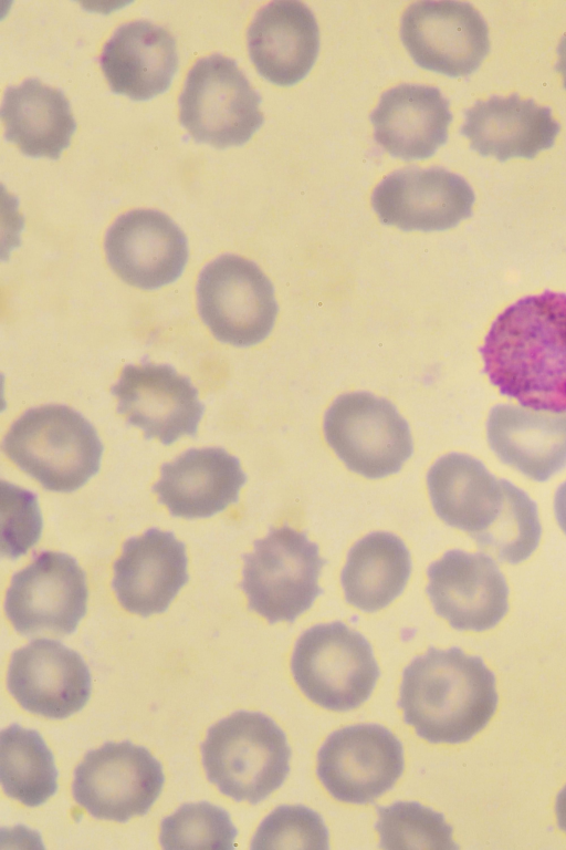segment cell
<instances>
[{"label":"cell","instance_id":"cell-12","mask_svg":"<svg viewBox=\"0 0 566 850\" xmlns=\"http://www.w3.org/2000/svg\"><path fill=\"white\" fill-rule=\"evenodd\" d=\"M403 767L402 744L388 728L358 724L326 738L317 753L316 774L336 800L365 805L390 790Z\"/></svg>","mask_w":566,"mask_h":850},{"label":"cell","instance_id":"cell-25","mask_svg":"<svg viewBox=\"0 0 566 850\" xmlns=\"http://www.w3.org/2000/svg\"><path fill=\"white\" fill-rule=\"evenodd\" d=\"M427 485L437 516L473 539L488 531L503 509V479L467 454L450 453L436 460Z\"/></svg>","mask_w":566,"mask_h":850},{"label":"cell","instance_id":"cell-35","mask_svg":"<svg viewBox=\"0 0 566 850\" xmlns=\"http://www.w3.org/2000/svg\"><path fill=\"white\" fill-rule=\"evenodd\" d=\"M554 511L558 526L566 535V481L556 490L554 498Z\"/></svg>","mask_w":566,"mask_h":850},{"label":"cell","instance_id":"cell-13","mask_svg":"<svg viewBox=\"0 0 566 850\" xmlns=\"http://www.w3.org/2000/svg\"><path fill=\"white\" fill-rule=\"evenodd\" d=\"M400 37L417 65L451 77L476 71L490 51L488 24L468 2L411 4L402 15Z\"/></svg>","mask_w":566,"mask_h":850},{"label":"cell","instance_id":"cell-32","mask_svg":"<svg viewBox=\"0 0 566 850\" xmlns=\"http://www.w3.org/2000/svg\"><path fill=\"white\" fill-rule=\"evenodd\" d=\"M238 830L224 809L208 801L182 805L160 823L159 842L166 850H231Z\"/></svg>","mask_w":566,"mask_h":850},{"label":"cell","instance_id":"cell-6","mask_svg":"<svg viewBox=\"0 0 566 850\" xmlns=\"http://www.w3.org/2000/svg\"><path fill=\"white\" fill-rule=\"evenodd\" d=\"M243 561L240 588L248 608L270 624L293 623L323 593L318 578L326 561L318 546L289 526L271 528Z\"/></svg>","mask_w":566,"mask_h":850},{"label":"cell","instance_id":"cell-2","mask_svg":"<svg viewBox=\"0 0 566 850\" xmlns=\"http://www.w3.org/2000/svg\"><path fill=\"white\" fill-rule=\"evenodd\" d=\"M497 705L495 676L480 656L429 646L403 670L398 707L417 735L460 744L482 730Z\"/></svg>","mask_w":566,"mask_h":850},{"label":"cell","instance_id":"cell-20","mask_svg":"<svg viewBox=\"0 0 566 850\" xmlns=\"http://www.w3.org/2000/svg\"><path fill=\"white\" fill-rule=\"evenodd\" d=\"M245 481L239 459L226 449L191 448L161 466L153 491L174 517L208 518L237 502Z\"/></svg>","mask_w":566,"mask_h":850},{"label":"cell","instance_id":"cell-37","mask_svg":"<svg viewBox=\"0 0 566 850\" xmlns=\"http://www.w3.org/2000/svg\"><path fill=\"white\" fill-rule=\"evenodd\" d=\"M558 61L556 64V70L562 74L563 76V84L566 89V34L562 38L558 48Z\"/></svg>","mask_w":566,"mask_h":850},{"label":"cell","instance_id":"cell-30","mask_svg":"<svg viewBox=\"0 0 566 850\" xmlns=\"http://www.w3.org/2000/svg\"><path fill=\"white\" fill-rule=\"evenodd\" d=\"M504 505L493 526L475 538L476 545L491 558L518 563L537 548L542 535L537 505L528 495L503 479Z\"/></svg>","mask_w":566,"mask_h":850},{"label":"cell","instance_id":"cell-29","mask_svg":"<svg viewBox=\"0 0 566 850\" xmlns=\"http://www.w3.org/2000/svg\"><path fill=\"white\" fill-rule=\"evenodd\" d=\"M52 751L34 729L18 724L0 735V780L4 794L24 806L38 807L57 790Z\"/></svg>","mask_w":566,"mask_h":850},{"label":"cell","instance_id":"cell-36","mask_svg":"<svg viewBox=\"0 0 566 850\" xmlns=\"http://www.w3.org/2000/svg\"><path fill=\"white\" fill-rule=\"evenodd\" d=\"M555 811L557 825L566 833V786L557 795Z\"/></svg>","mask_w":566,"mask_h":850},{"label":"cell","instance_id":"cell-17","mask_svg":"<svg viewBox=\"0 0 566 850\" xmlns=\"http://www.w3.org/2000/svg\"><path fill=\"white\" fill-rule=\"evenodd\" d=\"M7 687L25 711L63 719L86 705L92 678L76 651L56 640L36 639L12 653Z\"/></svg>","mask_w":566,"mask_h":850},{"label":"cell","instance_id":"cell-9","mask_svg":"<svg viewBox=\"0 0 566 850\" xmlns=\"http://www.w3.org/2000/svg\"><path fill=\"white\" fill-rule=\"evenodd\" d=\"M197 305L212 335L234 346H251L271 332L277 314L274 289L252 261L223 255L201 270Z\"/></svg>","mask_w":566,"mask_h":850},{"label":"cell","instance_id":"cell-3","mask_svg":"<svg viewBox=\"0 0 566 850\" xmlns=\"http://www.w3.org/2000/svg\"><path fill=\"white\" fill-rule=\"evenodd\" d=\"M2 449L44 489L71 493L98 471L104 447L82 414L50 404L24 412L4 436Z\"/></svg>","mask_w":566,"mask_h":850},{"label":"cell","instance_id":"cell-28","mask_svg":"<svg viewBox=\"0 0 566 850\" xmlns=\"http://www.w3.org/2000/svg\"><path fill=\"white\" fill-rule=\"evenodd\" d=\"M410 571L403 541L390 532H371L349 549L340 574L345 599L364 612L384 609L401 594Z\"/></svg>","mask_w":566,"mask_h":850},{"label":"cell","instance_id":"cell-1","mask_svg":"<svg viewBox=\"0 0 566 850\" xmlns=\"http://www.w3.org/2000/svg\"><path fill=\"white\" fill-rule=\"evenodd\" d=\"M502 395L538 412L566 413V294L546 290L506 308L480 348Z\"/></svg>","mask_w":566,"mask_h":850},{"label":"cell","instance_id":"cell-14","mask_svg":"<svg viewBox=\"0 0 566 850\" xmlns=\"http://www.w3.org/2000/svg\"><path fill=\"white\" fill-rule=\"evenodd\" d=\"M111 392L118 400L117 413L140 428L146 439L171 445L198 433L205 412L198 390L168 364H128Z\"/></svg>","mask_w":566,"mask_h":850},{"label":"cell","instance_id":"cell-22","mask_svg":"<svg viewBox=\"0 0 566 850\" xmlns=\"http://www.w3.org/2000/svg\"><path fill=\"white\" fill-rule=\"evenodd\" d=\"M449 101L434 86L401 84L385 92L370 114L374 138L392 157L426 159L446 144Z\"/></svg>","mask_w":566,"mask_h":850},{"label":"cell","instance_id":"cell-4","mask_svg":"<svg viewBox=\"0 0 566 850\" xmlns=\"http://www.w3.org/2000/svg\"><path fill=\"white\" fill-rule=\"evenodd\" d=\"M200 749L209 781L238 802L259 804L290 771L292 751L284 732L259 712L239 711L219 721Z\"/></svg>","mask_w":566,"mask_h":850},{"label":"cell","instance_id":"cell-31","mask_svg":"<svg viewBox=\"0 0 566 850\" xmlns=\"http://www.w3.org/2000/svg\"><path fill=\"white\" fill-rule=\"evenodd\" d=\"M375 825L382 849H443L459 847L452 839V827L444 816L417 801H396L387 807H376Z\"/></svg>","mask_w":566,"mask_h":850},{"label":"cell","instance_id":"cell-5","mask_svg":"<svg viewBox=\"0 0 566 850\" xmlns=\"http://www.w3.org/2000/svg\"><path fill=\"white\" fill-rule=\"evenodd\" d=\"M291 670L308 699L336 712L365 703L380 676L370 643L340 621L304 631L295 643Z\"/></svg>","mask_w":566,"mask_h":850},{"label":"cell","instance_id":"cell-15","mask_svg":"<svg viewBox=\"0 0 566 850\" xmlns=\"http://www.w3.org/2000/svg\"><path fill=\"white\" fill-rule=\"evenodd\" d=\"M469 183L442 167H407L379 183L371 197L380 221L401 230L440 231L472 215Z\"/></svg>","mask_w":566,"mask_h":850},{"label":"cell","instance_id":"cell-26","mask_svg":"<svg viewBox=\"0 0 566 850\" xmlns=\"http://www.w3.org/2000/svg\"><path fill=\"white\" fill-rule=\"evenodd\" d=\"M486 433L499 459L535 481H546L566 466V414L496 405Z\"/></svg>","mask_w":566,"mask_h":850},{"label":"cell","instance_id":"cell-16","mask_svg":"<svg viewBox=\"0 0 566 850\" xmlns=\"http://www.w3.org/2000/svg\"><path fill=\"white\" fill-rule=\"evenodd\" d=\"M426 592L436 613L459 631L482 632L495 626L509 610V588L485 553L447 551L427 570Z\"/></svg>","mask_w":566,"mask_h":850},{"label":"cell","instance_id":"cell-7","mask_svg":"<svg viewBox=\"0 0 566 850\" xmlns=\"http://www.w3.org/2000/svg\"><path fill=\"white\" fill-rule=\"evenodd\" d=\"M179 121L196 143L223 149L247 143L261 127V97L233 59H199L179 96Z\"/></svg>","mask_w":566,"mask_h":850},{"label":"cell","instance_id":"cell-19","mask_svg":"<svg viewBox=\"0 0 566 850\" xmlns=\"http://www.w3.org/2000/svg\"><path fill=\"white\" fill-rule=\"evenodd\" d=\"M187 562L185 543L170 531L150 528L129 538L114 563L118 602L144 618L165 612L189 579Z\"/></svg>","mask_w":566,"mask_h":850},{"label":"cell","instance_id":"cell-11","mask_svg":"<svg viewBox=\"0 0 566 850\" xmlns=\"http://www.w3.org/2000/svg\"><path fill=\"white\" fill-rule=\"evenodd\" d=\"M86 574L63 552L43 551L15 572L4 611L14 630L29 639L73 633L87 610Z\"/></svg>","mask_w":566,"mask_h":850},{"label":"cell","instance_id":"cell-34","mask_svg":"<svg viewBox=\"0 0 566 850\" xmlns=\"http://www.w3.org/2000/svg\"><path fill=\"white\" fill-rule=\"evenodd\" d=\"M1 554L12 560L27 553L40 539L42 516L36 495L1 483Z\"/></svg>","mask_w":566,"mask_h":850},{"label":"cell","instance_id":"cell-18","mask_svg":"<svg viewBox=\"0 0 566 850\" xmlns=\"http://www.w3.org/2000/svg\"><path fill=\"white\" fill-rule=\"evenodd\" d=\"M113 271L126 283L154 290L176 281L188 260V242L174 220L155 209L120 215L105 235Z\"/></svg>","mask_w":566,"mask_h":850},{"label":"cell","instance_id":"cell-27","mask_svg":"<svg viewBox=\"0 0 566 850\" xmlns=\"http://www.w3.org/2000/svg\"><path fill=\"white\" fill-rule=\"evenodd\" d=\"M0 116L4 138L33 158L59 159L76 129L64 93L34 77L7 87Z\"/></svg>","mask_w":566,"mask_h":850},{"label":"cell","instance_id":"cell-24","mask_svg":"<svg viewBox=\"0 0 566 850\" xmlns=\"http://www.w3.org/2000/svg\"><path fill=\"white\" fill-rule=\"evenodd\" d=\"M99 64L113 93L147 101L171 85L178 69L176 41L153 22H128L105 43Z\"/></svg>","mask_w":566,"mask_h":850},{"label":"cell","instance_id":"cell-23","mask_svg":"<svg viewBox=\"0 0 566 850\" xmlns=\"http://www.w3.org/2000/svg\"><path fill=\"white\" fill-rule=\"evenodd\" d=\"M464 117L460 133L469 138L470 148L501 162L534 158L554 145L560 128L549 107L537 105L532 99L522 100L517 94L478 101L464 112Z\"/></svg>","mask_w":566,"mask_h":850},{"label":"cell","instance_id":"cell-8","mask_svg":"<svg viewBox=\"0 0 566 850\" xmlns=\"http://www.w3.org/2000/svg\"><path fill=\"white\" fill-rule=\"evenodd\" d=\"M323 429L346 467L370 479L398 473L413 450L407 421L389 401L367 392L337 397Z\"/></svg>","mask_w":566,"mask_h":850},{"label":"cell","instance_id":"cell-10","mask_svg":"<svg viewBox=\"0 0 566 850\" xmlns=\"http://www.w3.org/2000/svg\"><path fill=\"white\" fill-rule=\"evenodd\" d=\"M165 782L161 764L128 740L90 750L74 770V800L96 819L127 822L145 816Z\"/></svg>","mask_w":566,"mask_h":850},{"label":"cell","instance_id":"cell-33","mask_svg":"<svg viewBox=\"0 0 566 850\" xmlns=\"http://www.w3.org/2000/svg\"><path fill=\"white\" fill-rule=\"evenodd\" d=\"M328 830L316 811L302 805H282L259 826L251 849L327 850Z\"/></svg>","mask_w":566,"mask_h":850},{"label":"cell","instance_id":"cell-21","mask_svg":"<svg viewBox=\"0 0 566 850\" xmlns=\"http://www.w3.org/2000/svg\"><path fill=\"white\" fill-rule=\"evenodd\" d=\"M248 48L251 61L265 80L281 86L293 85L307 75L318 54L315 17L300 1L271 2L249 27Z\"/></svg>","mask_w":566,"mask_h":850}]
</instances>
